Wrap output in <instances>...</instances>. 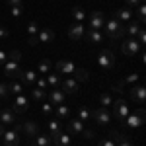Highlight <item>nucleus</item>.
Masks as SVG:
<instances>
[{
	"label": "nucleus",
	"instance_id": "nucleus-1",
	"mask_svg": "<svg viewBox=\"0 0 146 146\" xmlns=\"http://www.w3.org/2000/svg\"><path fill=\"white\" fill-rule=\"evenodd\" d=\"M103 27H105V33L109 35L111 39H121V37H125V25H123V22H119L115 16L109 18L107 22L103 23Z\"/></svg>",
	"mask_w": 146,
	"mask_h": 146
},
{
	"label": "nucleus",
	"instance_id": "nucleus-2",
	"mask_svg": "<svg viewBox=\"0 0 146 146\" xmlns=\"http://www.w3.org/2000/svg\"><path fill=\"white\" fill-rule=\"evenodd\" d=\"M144 117H146L144 109H136L135 113H129V115L125 117L123 125H125V127H129V129H138L140 125L144 123Z\"/></svg>",
	"mask_w": 146,
	"mask_h": 146
},
{
	"label": "nucleus",
	"instance_id": "nucleus-3",
	"mask_svg": "<svg viewBox=\"0 0 146 146\" xmlns=\"http://www.w3.org/2000/svg\"><path fill=\"white\" fill-rule=\"evenodd\" d=\"M111 105H113V117H115V119H119V121L123 123L125 117L131 113V109H129V103H127L125 100H113Z\"/></svg>",
	"mask_w": 146,
	"mask_h": 146
},
{
	"label": "nucleus",
	"instance_id": "nucleus-4",
	"mask_svg": "<svg viewBox=\"0 0 146 146\" xmlns=\"http://www.w3.org/2000/svg\"><path fill=\"white\" fill-rule=\"evenodd\" d=\"M121 49H123V53L127 56H135V55H138V53L142 51V45L133 37V39H125L123 43H121Z\"/></svg>",
	"mask_w": 146,
	"mask_h": 146
},
{
	"label": "nucleus",
	"instance_id": "nucleus-5",
	"mask_svg": "<svg viewBox=\"0 0 146 146\" xmlns=\"http://www.w3.org/2000/svg\"><path fill=\"white\" fill-rule=\"evenodd\" d=\"M98 64H100L103 70H111L113 66H115V56H113V53L109 51V49H103L100 53V56H98Z\"/></svg>",
	"mask_w": 146,
	"mask_h": 146
},
{
	"label": "nucleus",
	"instance_id": "nucleus-6",
	"mask_svg": "<svg viewBox=\"0 0 146 146\" xmlns=\"http://www.w3.org/2000/svg\"><path fill=\"white\" fill-rule=\"evenodd\" d=\"M29 109V100L25 96H14V101H12V111L14 113H25Z\"/></svg>",
	"mask_w": 146,
	"mask_h": 146
},
{
	"label": "nucleus",
	"instance_id": "nucleus-7",
	"mask_svg": "<svg viewBox=\"0 0 146 146\" xmlns=\"http://www.w3.org/2000/svg\"><path fill=\"white\" fill-rule=\"evenodd\" d=\"M92 117L98 125H107L111 121V113L107 111V107H98L96 111H92Z\"/></svg>",
	"mask_w": 146,
	"mask_h": 146
},
{
	"label": "nucleus",
	"instance_id": "nucleus-8",
	"mask_svg": "<svg viewBox=\"0 0 146 146\" xmlns=\"http://www.w3.org/2000/svg\"><path fill=\"white\" fill-rule=\"evenodd\" d=\"M129 94H131V100L136 101L138 105H142L146 101V88L144 86H133V88H129Z\"/></svg>",
	"mask_w": 146,
	"mask_h": 146
},
{
	"label": "nucleus",
	"instance_id": "nucleus-9",
	"mask_svg": "<svg viewBox=\"0 0 146 146\" xmlns=\"http://www.w3.org/2000/svg\"><path fill=\"white\" fill-rule=\"evenodd\" d=\"M84 35H86V27L82 25V23H72L70 27H68V37L70 39H74V41H82L84 39Z\"/></svg>",
	"mask_w": 146,
	"mask_h": 146
},
{
	"label": "nucleus",
	"instance_id": "nucleus-10",
	"mask_svg": "<svg viewBox=\"0 0 146 146\" xmlns=\"http://www.w3.org/2000/svg\"><path fill=\"white\" fill-rule=\"evenodd\" d=\"M16 78H20V82L22 84H33L35 80H37V72L35 70H18L16 72Z\"/></svg>",
	"mask_w": 146,
	"mask_h": 146
},
{
	"label": "nucleus",
	"instance_id": "nucleus-11",
	"mask_svg": "<svg viewBox=\"0 0 146 146\" xmlns=\"http://www.w3.org/2000/svg\"><path fill=\"white\" fill-rule=\"evenodd\" d=\"M90 29H98L100 31L101 27H103V23H105V20H103V14H101L100 10H96V12H92L90 14Z\"/></svg>",
	"mask_w": 146,
	"mask_h": 146
},
{
	"label": "nucleus",
	"instance_id": "nucleus-12",
	"mask_svg": "<svg viewBox=\"0 0 146 146\" xmlns=\"http://www.w3.org/2000/svg\"><path fill=\"white\" fill-rule=\"evenodd\" d=\"M109 136H111L113 140H115V146H135L133 142H131V138L125 135V133H119V131H111V133H109Z\"/></svg>",
	"mask_w": 146,
	"mask_h": 146
},
{
	"label": "nucleus",
	"instance_id": "nucleus-13",
	"mask_svg": "<svg viewBox=\"0 0 146 146\" xmlns=\"http://www.w3.org/2000/svg\"><path fill=\"white\" fill-rule=\"evenodd\" d=\"M2 140H4V146H20V133H16V131H4Z\"/></svg>",
	"mask_w": 146,
	"mask_h": 146
},
{
	"label": "nucleus",
	"instance_id": "nucleus-14",
	"mask_svg": "<svg viewBox=\"0 0 146 146\" xmlns=\"http://www.w3.org/2000/svg\"><path fill=\"white\" fill-rule=\"evenodd\" d=\"M20 70V62L18 60H6L4 62V76H8V78H16V72Z\"/></svg>",
	"mask_w": 146,
	"mask_h": 146
},
{
	"label": "nucleus",
	"instance_id": "nucleus-15",
	"mask_svg": "<svg viewBox=\"0 0 146 146\" xmlns=\"http://www.w3.org/2000/svg\"><path fill=\"white\" fill-rule=\"evenodd\" d=\"M53 39H55V31L51 27H41L39 29V33H37V41L39 43H51Z\"/></svg>",
	"mask_w": 146,
	"mask_h": 146
},
{
	"label": "nucleus",
	"instance_id": "nucleus-16",
	"mask_svg": "<svg viewBox=\"0 0 146 146\" xmlns=\"http://www.w3.org/2000/svg\"><path fill=\"white\" fill-rule=\"evenodd\" d=\"M56 70H58L60 74H74L76 64H74L72 60H58V62H56Z\"/></svg>",
	"mask_w": 146,
	"mask_h": 146
},
{
	"label": "nucleus",
	"instance_id": "nucleus-17",
	"mask_svg": "<svg viewBox=\"0 0 146 146\" xmlns=\"http://www.w3.org/2000/svg\"><path fill=\"white\" fill-rule=\"evenodd\" d=\"M115 18H117L119 22H131V20L135 18V10H133V8H121V10L115 12Z\"/></svg>",
	"mask_w": 146,
	"mask_h": 146
},
{
	"label": "nucleus",
	"instance_id": "nucleus-18",
	"mask_svg": "<svg viewBox=\"0 0 146 146\" xmlns=\"http://www.w3.org/2000/svg\"><path fill=\"white\" fill-rule=\"evenodd\" d=\"M78 82L74 78H68V80H64L62 82V92L64 94H68V96H72V94H78Z\"/></svg>",
	"mask_w": 146,
	"mask_h": 146
},
{
	"label": "nucleus",
	"instance_id": "nucleus-19",
	"mask_svg": "<svg viewBox=\"0 0 146 146\" xmlns=\"http://www.w3.org/2000/svg\"><path fill=\"white\" fill-rule=\"evenodd\" d=\"M64 98H66V94L62 90H51V94H49V103L60 105V103H64Z\"/></svg>",
	"mask_w": 146,
	"mask_h": 146
},
{
	"label": "nucleus",
	"instance_id": "nucleus-20",
	"mask_svg": "<svg viewBox=\"0 0 146 146\" xmlns=\"http://www.w3.org/2000/svg\"><path fill=\"white\" fill-rule=\"evenodd\" d=\"M22 131L25 133V136H37L39 135V127H37L35 121H25L22 125Z\"/></svg>",
	"mask_w": 146,
	"mask_h": 146
},
{
	"label": "nucleus",
	"instance_id": "nucleus-21",
	"mask_svg": "<svg viewBox=\"0 0 146 146\" xmlns=\"http://www.w3.org/2000/svg\"><path fill=\"white\" fill-rule=\"evenodd\" d=\"M16 123V113L10 109H2L0 111V125H14Z\"/></svg>",
	"mask_w": 146,
	"mask_h": 146
},
{
	"label": "nucleus",
	"instance_id": "nucleus-22",
	"mask_svg": "<svg viewBox=\"0 0 146 146\" xmlns=\"http://www.w3.org/2000/svg\"><path fill=\"white\" fill-rule=\"evenodd\" d=\"M82 131H84V121H80V119L68 121V133L70 135H82Z\"/></svg>",
	"mask_w": 146,
	"mask_h": 146
},
{
	"label": "nucleus",
	"instance_id": "nucleus-23",
	"mask_svg": "<svg viewBox=\"0 0 146 146\" xmlns=\"http://www.w3.org/2000/svg\"><path fill=\"white\" fill-rule=\"evenodd\" d=\"M51 138H53V144L56 146H70V140H72V136L68 133H58L56 136H51Z\"/></svg>",
	"mask_w": 146,
	"mask_h": 146
},
{
	"label": "nucleus",
	"instance_id": "nucleus-24",
	"mask_svg": "<svg viewBox=\"0 0 146 146\" xmlns=\"http://www.w3.org/2000/svg\"><path fill=\"white\" fill-rule=\"evenodd\" d=\"M35 142L31 146H51L53 144V138H51V135H37L33 136Z\"/></svg>",
	"mask_w": 146,
	"mask_h": 146
},
{
	"label": "nucleus",
	"instance_id": "nucleus-25",
	"mask_svg": "<svg viewBox=\"0 0 146 146\" xmlns=\"http://www.w3.org/2000/svg\"><path fill=\"white\" fill-rule=\"evenodd\" d=\"M90 43H101L103 41V33H100L98 29H88V33L84 35Z\"/></svg>",
	"mask_w": 146,
	"mask_h": 146
},
{
	"label": "nucleus",
	"instance_id": "nucleus-26",
	"mask_svg": "<svg viewBox=\"0 0 146 146\" xmlns=\"http://www.w3.org/2000/svg\"><path fill=\"white\" fill-rule=\"evenodd\" d=\"M70 117V107L64 105V103H60V105H56V119H60V121H64Z\"/></svg>",
	"mask_w": 146,
	"mask_h": 146
},
{
	"label": "nucleus",
	"instance_id": "nucleus-27",
	"mask_svg": "<svg viewBox=\"0 0 146 146\" xmlns=\"http://www.w3.org/2000/svg\"><path fill=\"white\" fill-rule=\"evenodd\" d=\"M8 88H10V96H22L25 90L22 82H8Z\"/></svg>",
	"mask_w": 146,
	"mask_h": 146
},
{
	"label": "nucleus",
	"instance_id": "nucleus-28",
	"mask_svg": "<svg viewBox=\"0 0 146 146\" xmlns=\"http://www.w3.org/2000/svg\"><path fill=\"white\" fill-rule=\"evenodd\" d=\"M72 78L76 80V82H88V80H90V74H88V70H84V68H76L74 74H72Z\"/></svg>",
	"mask_w": 146,
	"mask_h": 146
},
{
	"label": "nucleus",
	"instance_id": "nucleus-29",
	"mask_svg": "<svg viewBox=\"0 0 146 146\" xmlns=\"http://www.w3.org/2000/svg\"><path fill=\"white\" fill-rule=\"evenodd\" d=\"M51 68H53V62H51L49 58H43V60L37 64V72H39V74H49Z\"/></svg>",
	"mask_w": 146,
	"mask_h": 146
},
{
	"label": "nucleus",
	"instance_id": "nucleus-30",
	"mask_svg": "<svg viewBox=\"0 0 146 146\" xmlns=\"http://www.w3.org/2000/svg\"><path fill=\"white\" fill-rule=\"evenodd\" d=\"M140 29H142V25H140L138 22H135V23H129V25H125V33L133 35V37H136V35L140 33Z\"/></svg>",
	"mask_w": 146,
	"mask_h": 146
},
{
	"label": "nucleus",
	"instance_id": "nucleus-31",
	"mask_svg": "<svg viewBox=\"0 0 146 146\" xmlns=\"http://www.w3.org/2000/svg\"><path fill=\"white\" fill-rule=\"evenodd\" d=\"M72 20L76 23H82L84 20H86V12L82 10L80 6H76V8H72Z\"/></svg>",
	"mask_w": 146,
	"mask_h": 146
},
{
	"label": "nucleus",
	"instance_id": "nucleus-32",
	"mask_svg": "<svg viewBox=\"0 0 146 146\" xmlns=\"http://www.w3.org/2000/svg\"><path fill=\"white\" fill-rule=\"evenodd\" d=\"M58 133H62V127H60V121H56V119H53V121H49V135H51V136H56Z\"/></svg>",
	"mask_w": 146,
	"mask_h": 146
},
{
	"label": "nucleus",
	"instance_id": "nucleus-33",
	"mask_svg": "<svg viewBox=\"0 0 146 146\" xmlns=\"http://www.w3.org/2000/svg\"><path fill=\"white\" fill-rule=\"evenodd\" d=\"M31 98H33L35 101H45L47 100V92L41 90V88H33V90H31Z\"/></svg>",
	"mask_w": 146,
	"mask_h": 146
},
{
	"label": "nucleus",
	"instance_id": "nucleus-34",
	"mask_svg": "<svg viewBox=\"0 0 146 146\" xmlns=\"http://www.w3.org/2000/svg\"><path fill=\"white\" fill-rule=\"evenodd\" d=\"M100 103H101L100 107H109V105L113 103V98L109 96V94H101L100 96Z\"/></svg>",
	"mask_w": 146,
	"mask_h": 146
},
{
	"label": "nucleus",
	"instance_id": "nucleus-35",
	"mask_svg": "<svg viewBox=\"0 0 146 146\" xmlns=\"http://www.w3.org/2000/svg\"><path fill=\"white\" fill-rule=\"evenodd\" d=\"M90 117H92V111L88 109V107H80L78 109V119L80 121H88Z\"/></svg>",
	"mask_w": 146,
	"mask_h": 146
},
{
	"label": "nucleus",
	"instance_id": "nucleus-36",
	"mask_svg": "<svg viewBox=\"0 0 146 146\" xmlns=\"http://www.w3.org/2000/svg\"><path fill=\"white\" fill-rule=\"evenodd\" d=\"M47 84H49V86H58V84H60V76L49 72V74H47Z\"/></svg>",
	"mask_w": 146,
	"mask_h": 146
},
{
	"label": "nucleus",
	"instance_id": "nucleus-37",
	"mask_svg": "<svg viewBox=\"0 0 146 146\" xmlns=\"http://www.w3.org/2000/svg\"><path fill=\"white\" fill-rule=\"evenodd\" d=\"M136 14H138L140 22L144 23V20H146V4H144V2H140V4L136 6Z\"/></svg>",
	"mask_w": 146,
	"mask_h": 146
},
{
	"label": "nucleus",
	"instance_id": "nucleus-38",
	"mask_svg": "<svg viewBox=\"0 0 146 146\" xmlns=\"http://www.w3.org/2000/svg\"><path fill=\"white\" fill-rule=\"evenodd\" d=\"M2 98H10V88H8V82H0V100Z\"/></svg>",
	"mask_w": 146,
	"mask_h": 146
},
{
	"label": "nucleus",
	"instance_id": "nucleus-39",
	"mask_svg": "<svg viewBox=\"0 0 146 146\" xmlns=\"http://www.w3.org/2000/svg\"><path fill=\"white\" fill-rule=\"evenodd\" d=\"M39 29H41V27H39V23H37V22H29V23H27V33H29V35H37V33H39Z\"/></svg>",
	"mask_w": 146,
	"mask_h": 146
},
{
	"label": "nucleus",
	"instance_id": "nucleus-40",
	"mask_svg": "<svg viewBox=\"0 0 146 146\" xmlns=\"http://www.w3.org/2000/svg\"><path fill=\"white\" fill-rule=\"evenodd\" d=\"M41 109H43V113H45L47 117H49V115H53V111H55L53 103H49V101H43V103H41Z\"/></svg>",
	"mask_w": 146,
	"mask_h": 146
},
{
	"label": "nucleus",
	"instance_id": "nucleus-41",
	"mask_svg": "<svg viewBox=\"0 0 146 146\" xmlns=\"http://www.w3.org/2000/svg\"><path fill=\"white\" fill-rule=\"evenodd\" d=\"M10 14L14 16V18H22V14H23V4H22V6H10Z\"/></svg>",
	"mask_w": 146,
	"mask_h": 146
},
{
	"label": "nucleus",
	"instance_id": "nucleus-42",
	"mask_svg": "<svg viewBox=\"0 0 146 146\" xmlns=\"http://www.w3.org/2000/svg\"><path fill=\"white\" fill-rule=\"evenodd\" d=\"M138 78H140V74H138V72H133V74H129V76H127L123 82H125V84H135Z\"/></svg>",
	"mask_w": 146,
	"mask_h": 146
},
{
	"label": "nucleus",
	"instance_id": "nucleus-43",
	"mask_svg": "<svg viewBox=\"0 0 146 146\" xmlns=\"http://www.w3.org/2000/svg\"><path fill=\"white\" fill-rule=\"evenodd\" d=\"M98 146H115V140H113L111 136H107V138H103L98 142Z\"/></svg>",
	"mask_w": 146,
	"mask_h": 146
},
{
	"label": "nucleus",
	"instance_id": "nucleus-44",
	"mask_svg": "<svg viewBox=\"0 0 146 146\" xmlns=\"http://www.w3.org/2000/svg\"><path fill=\"white\" fill-rule=\"evenodd\" d=\"M35 82H37V88H41V90H47V88H49V84H47L45 78H37Z\"/></svg>",
	"mask_w": 146,
	"mask_h": 146
},
{
	"label": "nucleus",
	"instance_id": "nucleus-45",
	"mask_svg": "<svg viewBox=\"0 0 146 146\" xmlns=\"http://www.w3.org/2000/svg\"><path fill=\"white\" fill-rule=\"evenodd\" d=\"M8 58H10V60H18V62H20V58H22V53H20V51H12L10 55H8Z\"/></svg>",
	"mask_w": 146,
	"mask_h": 146
},
{
	"label": "nucleus",
	"instance_id": "nucleus-46",
	"mask_svg": "<svg viewBox=\"0 0 146 146\" xmlns=\"http://www.w3.org/2000/svg\"><path fill=\"white\" fill-rule=\"evenodd\" d=\"M82 135H84V138H88V140H92V138L96 136V133H94L92 129H84V131H82Z\"/></svg>",
	"mask_w": 146,
	"mask_h": 146
},
{
	"label": "nucleus",
	"instance_id": "nucleus-47",
	"mask_svg": "<svg viewBox=\"0 0 146 146\" xmlns=\"http://www.w3.org/2000/svg\"><path fill=\"white\" fill-rule=\"evenodd\" d=\"M123 88H125V82L121 80L119 84H115V86H113V92H117V94H121V92H123Z\"/></svg>",
	"mask_w": 146,
	"mask_h": 146
},
{
	"label": "nucleus",
	"instance_id": "nucleus-48",
	"mask_svg": "<svg viewBox=\"0 0 146 146\" xmlns=\"http://www.w3.org/2000/svg\"><path fill=\"white\" fill-rule=\"evenodd\" d=\"M6 37H8V29H6V27H2V25H0V41H4V39H6Z\"/></svg>",
	"mask_w": 146,
	"mask_h": 146
},
{
	"label": "nucleus",
	"instance_id": "nucleus-49",
	"mask_svg": "<svg viewBox=\"0 0 146 146\" xmlns=\"http://www.w3.org/2000/svg\"><path fill=\"white\" fill-rule=\"evenodd\" d=\"M6 60H8V53L6 51H0V64H4Z\"/></svg>",
	"mask_w": 146,
	"mask_h": 146
},
{
	"label": "nucleus",
	"instance_id": "nucleus-50",
	"mask_svg": "<svg viewBox=\"0 0 146 146\" xmlns=\"http://www.w3.org/2000/svg\"><path fill=\"white\" fill-rule=\"evenodd\" d=\"M27 43H29V45H31V47H35V45H37V43H39V41H37V35H31V37L27 39Z\"/></svg>",
	"mask_w": 146,
	"mask_h": 146
},
{
	"label": "nucleus",
	"instance_id": "nucleus-51",
	"mask_svg": "<svg viewBox=\"0 0 146 146\" xmlns=\"http://www.w3.org/2000/svg\"><path fill=\"white\" fill-rule=\"evenodd\" d=\"M6 2H8V6H22L23 4L22 0H6Z\"/></svg>",
	"mask_w": 146,
	"mask_h": 146
},
{
	"label": "nucleus",
	"instance_id": "nucleus-52",
	"mask_svg": "<svg viewBox=\"0 0 146 146\" xmlns=\"http://www.w3.org/2000/svg\"><path fill=\"white\" fill-rule=\"evenodd\" d=\"M125 2H127L129 6H138V4H140L142 0H125Z\"/></svg>",
	"mask_w": 146,
	"mask_h": 146
},
{
	"label": "nucleus",
	"instance_id": "nucleus-53",
	"mask_svg": "<svg viewBox=\"0 0 146 146\" xmlns=\"http://www.w3.org/2000/svg\"><path fill=\"white\" fill-rule=\"evenodd\" d=\"M4 135V127H2V125H0V136Z\"/></svg>",
	"mask_w": 146,
	"mask_h": 146
},
{
	"label": "nucleus",
	"instance_id": "nucleus-54",
	"mask_svg": "<svg viewBox=\"0 0 146 146\" xmlns=\"http://www.w3.org/2000/svg\"><path fill=\"white\" fill-rule=\"evenodd\" d=\"M0 107H2V100H0Z\"/></svg>",
	"mask_w": 146,
	"mask_h": 146
}]
</instances>
